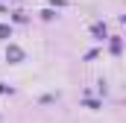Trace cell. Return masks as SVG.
I'll use <instances>...</instances> for the list:
<instances>
[{"instance_id": "obj_3", "label": "cell", "mask_w": 126, "mask_h": 123, "mask_svg": "<svg viewBox=\"0 0 126 123\" xmlns=\"http://www.w3.org/2000/svg\"><path fill=\"white\" fill-rule=\"evenodd\" d=\"M6 35H9V27H6V24H0V38H6Z\"/></svg>"}, {"instance_id": "obj_2", "label": "cell", "mask_w": 126, "mask_h": 123, "mask_svg": "<svg viewBox=\"0 0 126 123\" xmlns=\"http://www.w3.org/2000/svg\"><path fill=\"white\" fill-rule=\"evenodd\" d=\"M94 35H100V38H106V27H103V24H94Z\"/></svg>"}, {"instance_id": "obj_1", "label": "cell", "mask_w": 126, "mask_h": 123, "mask_svg": "<svg viewBox=\"0 0 126 123\" xmlns=\"http://www.w3.org/2000/svg\"><path fill=\"white\" fill-rule=\"evenodd\" d=\"M6 59H12V62H21V59H24V50H21V47H15V44H12V47H9V50H6Z\"/></svg>"}]
</instances>
